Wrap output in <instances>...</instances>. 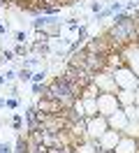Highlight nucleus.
<instances>
[{
    "mask_svg": "<svg viewBox=\"0 0 139 153\" xmlns=\"http://www.w3.org/2000/svg\"><path fill=\"white\" fill-rule=\"evenodd\" d=\"M104 153H114V151H104Z\"/></svg>",
    "mask_w": 139,
    "mask_h": 153,
    "instance_id": "31",
    "label": "nucleus"
},
{
    "mask_svg": "<svg viewBox=\"0 0 139 153\" xmlns=\"http://www.w3.org/2000/svg\"><path fill=\"white\" fill-rule=\"evenodd\" d=\"M120 53H123V63L139 76V44H130V47H125Z\"/></svg>",
    "mask_w": 139,
    "mask_h": 153,
    "instance_id": "7",
    "label": "nucleus"
},
{
    "mask_svg": "<svg viewBox=\"0 0 139 153\" xmlns=\"http://www.w3.org/2000/svg\"><path fill=\"white\" fill-rule=\"evenodd\" d=\"M0 2H5V0H0Z\"/></svg>",
    "mask_w": 139,
    "mask_h": 153,
    "instance_id": "32",
    "label": "nucleus"
},
{
    "mask_svg": "<svg viewBox=\"0 0 139 153\" xmlns=\"http://www.w3.org/2000/svg\"><path fill=\"white\" fill-rule=\"evenodd\" d=\"M91 10L100 14V12H102V2H93V5H91Z\"/></svg>",
    "mask_w": 139,
    "mask_h": 153,
    "instance_id": "25",
    "label": "nucleus"
},
{
    "mask_svg": "<svg viewBox=\"0 0 139 153\" xmlns=\"http://www.w3.org/2000/svg\"><path fill=\"white\" fill-rule=\"evenodd\" d=\"M95 84H97V88H100V93H118V86H116V81H114V74L111 72H100V74H95V79H93Z\"/></svg>",
    "mask_w": 139,
    "mask_h": 153,
    "instance_id": "8",
    "label": "nucleus"
},
{
    "mask_svg": "<svg viewBox=\"0 0 139 153\" xmlns=\"http://www.w3.org/2000/svg\"><path fill=\"white\" fill-rule=\"evenodd\" d=\"M120 137H123V132H118V130H107V132L102 134L100 139H97V144L102 146V151H114L116 149V144L120 142Z\"/></svg>",
    "mask_w": 139,
    "mask_h": 153,
    "instance_id": "9",
    "label": "nucleus"
},
{
    "mask_svg": "<svg viewBox=\"0 0 139 153\" xmlns=\"http://www.w3.org/2000/svg\"><path fill=\"white\" fill-rule=\"evenodd\" d=\"M114 153H139V142L135 137H125V134H123L120 142L116 144Z\"/></svg>",
    "mask_w": 139,
    "mask_h": 153,
    "instance_id": "12",
    "label": "nucleus"
},
{
    "mask_svg": "<svg viewBox=\"0 0 139 153\" xmlns=\"http://www.w3.org/2000/svg\"><path fill=\"white\" fill-rule=\"evenodd\" d=\"M14 53H16V56H26V53H28V47H26V44H19V47L14 49Z\"/></svg>",
    "mask_w": 139,
    "mask_h": 153,
    "instance_id": "19",
    "label": "nucleus"
},
{
    "mask_svg": "<svg viewBox=\"0 0 139 153\" xmlns=\"http://www.w3.org/2000/svg\"><path fill=\"white\" fill-rule=\"evenodd\" d=\"M14 76H16V74H14V72H12V70H9V72H5V79H7V81H12V79H14Z\"/></svg>",
    "mask_w": 139,
    "mask_h": 153,
    "instance_id": "26",
    "label": "nucleus"
},
{
    "mask_svg": "<svg viewBox=\"0 0 139 153\" xmlns=\"http://www.w3.org/2000/svg\"><path fill=\"white\" fill-rule=\"evenodd\" d=\"M12 123H14V128H16V130H19V128H21V123H23V118H21V116H14V118H12Z\"/></svg>",
    "mask_w": 139,
    "mask_h": 153,
    "instance_id": "23",
    "label": "nucleus"
},
{
    "mask_svg": "<svg viewBox=\"0 0 139 153\" xmlns=\"http://www.w3.org/2000/svg\"><path fill=\"white\" fill-rule=\"evenodd\" d=\"M107 39L111 42L114 51H123L130 44H137L139 35H137V26H135V14L128 16L125 21L111 23V28L107 30Z\"/></svg>",
    "mask_w": 139,
    "mask_h": 153,
    "instance_id": "1",
    "label": "nucleus"
},
{
    "mask_svg": "<svg viewBox=\"0 0 139 153\" xmlns=\"http://www.w3.org/2000/svg\"><path fill=\"white\" fill-rule=\"evenodd\" d=\"M100 95V88H97V84L95 81H91V84H86L81 91V97H97Z\"/></svg>",
    "mask_w": 139,
    "mask_h": 153,
    "instance_id": "16",
    "label": "nucleus"
},
{
    "mask_svg": "<svg viewBox=\"0 0 139 153\" xmlns=\"http://www.w3.org/2000/svg\"><path fill=\"white\" fill-rule=\"evenodd\" d=\"M118 109H123V107H120L116 93H100V95H97V114L100 116H107V118H109V116L116 114Z\"/></svg>",
    "mask_w": 139,
    "mask_h": 153,
    "instance_id": "6",
    "label": "nucleus"
},
{
    "mask_svg": "<svg viewBox=\"0 0 139 153\" xmlns=\"http://www.w3.org/2000/svg\"><path fill=\"white\" fill-rule=\"evenodd\" d=\"M111 74H114V81H116L118 91H137V88H139V76L135 74L128 65L116 67Z\"/></svg>",
    "mask_w": 139,
    "mask_h": 153,
    "instance_id": "3",
    "label": "nucleus"
},
{
    "mask_svg": "<svg viewBox=\"0 0 139 153\" xmlns=\"http://www.w3.org/2000/svg\"><path fill=\"white\" fill-rule=\"evenodd\" d=\"M46 97H54V100H58V102H60L65 109H70V107L74 105V100H79V97L74 95L72 86L65 81L63 76H56V79H51V81L46 84Z\"/></svg>",
    "mask_w": 139,
    "mask_h": 153,
    "instance_id": "2",
    "label": "nucleus"
},
{
    "mask_svg": "<svg viewBox=\"0 0 139 153\" xmlns=\"http://www.w3.org/2000/svg\"><path fill=\"white\" fill-rule=\"evenodd\" d=\"M37 109H39V114H63L65 111V107L54 97H42L37 102Z\"/></svg>",
    "mask_w": 139,
    "mask_h": 153,
    "instance_id": "10",
    "label": "nucleus"
},
{
    "mask_svg": "<svg viewBox=\"0 0 139 153\" xmlns=\"http://www.w3.org/2000/svg\"><path fill=\"white\" fill-rule=\"evenodd\" d=\"M83 100V109H86V118L97 116V97H81Z\"/></svg>",
    "mask_w": 139,
    "mask_h": 153,
    "instance_id": "14",
    "label": "nucleus"
},
{
    "mask_svg": "<svg viewBox=\"0 0 139 153\" xmlns=\"http://www.w3.org/2000/svg\"><path fill=\"white\" fill-rule=\"evenodd\" d=\"M135 105H139V88L135 91Z\"/></svg>",
    "mask_w": 139,
    "mask_h": 153,
    "instance_id": "27",
    "label": "nucleus"
},
{
    "mask_svg": "<svg viewBox=\"0 0 139 153\" xmlns=\"http://www.w3.org/2000/svg\"><path fill=\"white\" fill-rule=\"evenodd\" d=\"M14 56H16L14 51H7V49L2 51V60H12V58H14Z\"/></svg>",
    "mask_w": 139,
    "mask_h": 153,
    "instance_id": "22",
    "label": "nucleus"
},
{
    "mask_svg": "<svg viewBox=\"0 0 139 153\" xmlns=\"http://www.w3.org/2000/svg\"><path fill=\"white\" fill-rule=\"evenodd\" d=\"M5 81H7V79H5V74H0V86H2Z\"/></svg>",
    "mask_w": 139,
    "mask_h": 153,
    "instance_id": "30",
    "label": "nucleus"
},
{
    "mask_svg": "<svg viewBox=\"0 0 139 153\" xmlns=\"http://www.w3.org/2000/svg\"><path fill=\"white\" fill-rule=\"evenodd\" d=\"M33 28L37 33H44L49 37H58L60 35V28H63V23L56 19V16H49V14H39L35 21H33Z\"/></svg>",
    "mask_w": 139,
    "mask_h": 153,
    "instance_id": "4",
    "label": "nucleus"
},
{
    "mask_svg": "<svg viewBox=\"0 0 139 153\" xmlns=\"http://www.w3.org/2000/svg\"><path fill=\"white\" fill-rule=\"evenodd\" d=\"M5 33H7V26H2V23H0V35H5Z\"/></svg>",
    "mask_w": 139,
    "mask_h": 153,
    "instance_id": "28",
    "label": "nucleus"
},
{
    "mask_svg": "<svg viewBox=\"0 0 139 153\" xmlns=\"http://www.w3.org/2000/svg\"><path fill=\"white\" fill-rule=\"evenodd\" d=\"M0 107H7V100H5V97H0Z\"/></svg>",
    "mask_w": 139,
    "mask_h": 153,
    "instance_id": "29",
    "label": "nucleus"
},
{
    "mask_svg": "<svg viewBox=\"0 0 139 153\" xmlns=\"http://www.w3.org/2000/svg\"><path fill=\"white\" fill-rule=\"evenodd\" d=\"M116 95H118V102H120V107H123V109L135 107V91H118Z\"/></svg>",
    "mask_w": 139,
    "mask_h": 153,
    "instance_id": "13",
    "label": "nucleus"
},
{
    "mask_svg": "<svg viewBox=\"0 0 139 153\" xmlns=\"http://www.w3.org/2000/svg\"><path fill=\"white\" fill-rule=\"evenodd\" d=\"M107 121H109V128H111V130L123 132V130H125V125L130 123V116H128V111H125V109H118V111H116V114H111Z\"/></svg>",
    "mask_w": 139,
    "mask_h": 153,
    "instance_id": "11",
    "label": "nucleus"
},
{
    "mask_svg": "<svg viewBox=\"0 0 139 153\" xmlns=\"http://www.w3.org/2000/svg\"><path fill=\"white\" fill-rule=\"evenodd\" d=\"M0 153H14V151H12V144L0 142Z\"/></svg>",
    "mask_w": 139,
    "mask_h": 153,
    "instance_id": "20",
    "label": "nucleus"
},
{
    "mask_svg": "<svg viewBox=\"0 0 139 153\" xmlns=\"http://www.w3.org/2000/svg\"><path fill=\"white\" fill-rule=\"evenodd\" d=\"M109 130V121H107V116H93V118H86V137L93 139V142H97L102 134Z\"/></svg>",
    "mask_w": 139,
    "mask_h": 153,
    "instance_id": "5",
    "label": "nucleus"
},
{
    "mask_svg": "<svg viewBox=\"0 0 139 153\" xmlns=\"http://www.w3.org/2000/svg\"><path fill=\"white\" fill-rule=\"evenodd\" d=\"M7 107H9V109H16V107H19V100L9 97V100H7Z\"/></svg>",
    "mask_w": 139,
    "mask_h": 153,
    "instance_id": "24",
    "label": "nucleus"
},
{
    "mask_svg": "<svg viewBox=\"0 0 139 153\" xmlns=\"http://www.w3.org/2000/svg\"><path fill=\"white\" fill-rule=\"evenodd\" d=\"M19 79H21V81H33L30 70H28V67H21V70H19Z\"/></svg>",
    "mask_w": 139,
    "mask_h": 153,
    "instance_id": "17",
    "label": "nucleus"
},
{
    "mask_svg": "<svg viewBox=\"0 0 139 153\" xmlns=\"http://www.w3.org/2000/svg\"><path fill=\"white\" fill-rule=\"evenodd\" d=\"M14 37H16L19 44H26V33H21V30H19V33H14Z\"/></svg>",
    "mask_w": 139,
    "mask_h": 153,
    "instance_id": "21",
    "label": "nucleus"
},
{
    "mask_svg": "<svg viewBox=\"0 0 139 153\" xmlns=\"http://www.w3.org/2000/svg\"><path fill=\"white\" fill-rule=\"evenodd\" d=\"M123 134H125V137H135V139L139 137V121H137V118H130V123L125 125Z\"/></svg>",
    "mask_w": 139,
    "mask_h": 153,
    "instance_id": "15",
    "label": "nucleus"
},
{
    "mask_svg": "<svg viewBox=\"0 0 139 153\" xmlns=\"http://www.w3.org/2000/svg\"><path fill=\"white\" fill-rule=\"evenodd\" d=\"M44 76H46V70H39V72H35V74H33V84L44 81Z\"/></svg>",
    "mask_w": 139,
    "mask_h": 153,
    "instance_id": "18",
    "label": "nucleus"
}]
</instances>
